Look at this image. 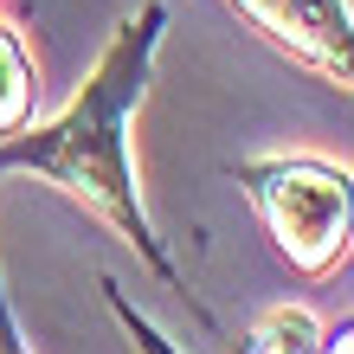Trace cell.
<instances>
[{"label": "cell", "mask_w": 354, "mask_h": 354, "mask_svg": "<svg viewBox=\"0 0 354 354\" xmlns=\"http://www.w3.org/2000/svg\"><path fill=\"white\" fill-rule=\"evenodd\" d=\"M277 52H290L303 71L354 91V13L348 0H232Z\"/></svg>", "instance_id": "3957f363"}, {"label": "cell", "mask_w": 354, "mask_h": 354, "mask_svg": "<svg viewBox=\"0 0 354 354\" xmlns=\"http://www.w3.org/2000/svg\"><path fill=\"white\" fill-rule=\"evenodd\" d=\"M0 354H26V342H19V328H13V309H7V297H0Z\"/></svg>", "instance_id": "8992f818"}, {"label": "cell", "mask_w": 354, "mask_h": 354, "mask_svg": "<svg viewBox=\"0 0 354 354\" xmlns=\"http://www.w3.org/2000/svg\"><path fill=\"white\" fill-rule=\"evenodd\" d=\"M322 354H354V322L342 328V335H328V342H322Z\"/></svg>", "instance_id": "52a82bcc"}, {"label": "cell", "mask_w": 354, "mask_h": 354, "mask_svg": "<svg viewBox=\"0 0 354 354\" xmlns=\"http://www.w3.org/2000/svg\"><path fill=\"white\" fill-rule=\"evenodd\" d=\"M322 322L316 316H309V309H270V316L252 328V348H245V354H322Z\"/></svg>", "instance_id": "5b68a950"}, {"label": "cell", "mask_w": 354, "mask_h": 354, "mask_svg": "<svg viewBox=\"0 0 354 354\" xmlns=\"http://www.w3.org/2000/svg\"><path fill=\"white\" fill-rule=\"evenodd\" d=\"M32 97H39L32 58H26V46H19V32H13V26H0V136L26 129Z\"/></svg>", "instance_id": "277c9868"}, {"label": "cell", "mask_w": 354, "mask_h": 354, "mask_svg": "<svg viewBox=\"0 0 354 354\" xmlns=\"http://www.w3.org/2000/svg\"><path fill=\"white\" fill-rule=\"evenodd\" d=\"M245 194H252L258 219L270 225L277 252L322 277L335 270L348 239H354V174L316 155H283V161H245L239 168Z\"/></svg>", "instance_id": "7a4b0ae2"}, {"label": "cell", "mask_w": 354, "mask_h": 354, "mask_svg": "<svg viewBox=\"0 0 354 354\" xmlns=\"http://www.w3.org/2000/svg\"><path fill=\"white\" fill-rule=\"evenodd\" d=\"M161 26H168L161 7H142V13L122 19L110 32V46H103V58H97V71L84 77V91H77L46 129L0 136V174L52 180L58 194H71L77 206H91L97 219H110L116 232L149 258L155 277L168 290H180V270L161 252L155 225L142 213V194H136V168H129V116H136L142 91H149V65H155Z\"/></svg>", "instance_id": "6da1fadb"}]
</instances>
